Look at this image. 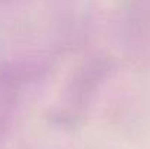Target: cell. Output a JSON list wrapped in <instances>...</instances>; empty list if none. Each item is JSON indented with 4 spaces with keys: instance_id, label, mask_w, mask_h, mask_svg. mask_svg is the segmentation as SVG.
<instances>
[{
    "instance_id": "obj_2",
    "label": "cell",
    "mask_w": 150,
    "mask_h": 149,
    "mask_svg": "<svg viewBox=\"0 0 150 149\" xmlns=\"http://www.w3.org/2000/svg\"><path fill=\"white\" fill-rule=\"evenodd\" d=\"M19 1H23V0H0L1 4H15V3H19Z\"/></svg>"
},
{
    "instance_id": "obj_1",
    "label": "cell",
    "mask_w": 150,
    "mask_h": 149,
    "mask_svg": "<svg viewBox=\"0 0 150 149\" xmlns=\"http://www.w3.org/2000/svg\"><path fill=\"white\" fill-rule=\"evenodd\" d=\"M117 69V60L105 53H95L83 58L67 79L58 107V115L63 118L80 115Z\"/></svg>"
}]
</instances>
